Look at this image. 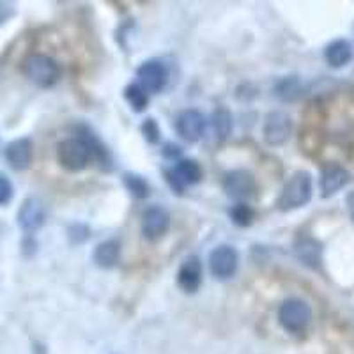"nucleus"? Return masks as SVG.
Instances as JSON below:
<instances>
[{
	"instance_id": "1",
	"label": "nucleus",
	"mask_w": 354,
	"mask_h": 354,
	"mask_svg": "<svg viewBox=\"0 0 354 354\" xmlns=\"http://www.w3.org/2000/svg\"><path fill=\"white\" fill-rule=\"evenodd\" d=\"M24 73L37 87H52L61 78V68L52 57L32 53L24 61Z\"/></svg>"
},
{
	"instance_id": "2",
	"label": "nucleus",
	"mask_w": 354,
	"mask_h": 354,
	"mask_svg": "<svg viewBox=\"0 0 354 354\" xmlns=\"http://www.w3.org/2000/svg\"><path fill=\"white\" fill-rule=\"evenodd\" d=\"M57 158L59 163L69 172H80L88 165V160L93 158V149L91 144L82 138H68V140L59 144L57 149Z\"/></svg>"
},
{
	"instance_id": "3",
	"label": "nucleus",
	"mask_w": 354,
	"mask_h": 354,
	"mask_svg": "<svg viewBox=\"0 0 354 354\" xmlns=\"http://www.w3.org/2000/svg\"><path fill=\"white\" fill-rule=\"evenodd\" d=\"M312 319V310L303 299L290 298L278 308V321L289 333H301L306 330Z\"/></svg>"
},
{
	"instance_id": "4",
	"label": "nucleus",
	"mask_w": 354,
	"mask_h": 354,
	"mask_svg": "<svg viewBox=\"0 0 354 354\" xmlns=\"http://www.w3.org/2000/svg\"><path fill=\"white\" fill-rule=\"evenodd\" d=\"M312 198V177L308 172H296L289 179L280 197L282 209H298Z\"/></svg>"
},
{
	"instance_id": "5",
	"label": "nucleus",
	"mask_w": 354,
	"mask_h": 354,
	"mask_svg": "<svg viewBox=\"0 0 354 354\" xmlns=\"http://www.w3.org/2000/svg\"><path fill=\"white\" fill-rule=\"evenodd\" d=\"M264 140L270 145H282L292 133V121L286 112H270L264 121Z\"/></svg>"
},
{
	"instance_id": "6",
	"label": "nucleus",
	"mask_w": 354,
	"mask_h": 354,
	"mask_svg": "<svg viewBox=\"0 0 354 354\" xmlns=\"http://www.w3.org/2000/svg\"><path fill=\"white\" fill-rule=\"evenodd\" d=\"M209 270L216 278H230L238 270V252L229 245H221L211 252Z\"/></svg>"
},
{
	"instance_id": "7",
	"label": "nucleus",
	"mask_w": 354,
	"mask_h": 354,
	"mask_svg": "<svg viewBox=\"0 0 354 354\" xmlns=\"http://www.w3.org/2000/svg\"><path fill=\"white\" fill-rule=\"evenodd\" d=\"M176 131L188 144H195L205 131V117L198 110H185L177 115Z\"/></svg>"
},
{
	"instance_id": "8",
	"label": "nucleus",
	"mask_w": 354,
	"mask_h": 354,
	"mask_svg": "<svg viewBox=\"0 0 354 354\" xmlns=\"http://www.w3.org/2000/svg\"><path fill=\"white\" fill-rule=\"evenodd\" d=\"M167 179H169L170 186L176 189L177 194H183L186 186L195 185V183L201 181V167H198L197 161L194 160H181L177 161V165L172 170L167 172Z\"/></svg>"
},
{
	"instance_id": "9",
	"label": "nucleus",
	"mask_w": 354,
	"mask_h": 354,
	"mask_svg": "<svg viewBox=\"0 0 354 354\" xmlns=\"http://www.w3.org/2000/svg\"><path fill=\"white\" fill-rule=\"evenodd\" d=\"M138 82L147 94L160 93L167 84V69L160 61H145L138 68Z\"/></svg>"
},
{
	"instance_id": "10",
	"label": "nucleus",
	"mask_w": 354,
	"mask_h": 354,
	"mask_svg": "<svg viewBox=\"0 0 354 354\" xmlns=\"http://www.w3.org/2000/svg\"><path fill=\"white\" fill-rule=\"evenodd\" d=\"M223 188H225L227 195L230 198L243 201V198H248L254 195L255 179L246 170H234V172L227 174L225 181H223Z\"/></svg>"
},
{
	"instance_id": "11",
	"label": "nucleus",
	"mask_w": 354,
	"mask_h": 354,
	"mask_svg": "<svg viewBox=\"0 0 354 354\" xmlns=\"http://www.w3.org/2000/svg\"><path fill=\"white\" fill-rule=\"evenodd\" d=\"M44 220H46L44 205L36 197H28L18 211V223H20L21 229L25 232H34V230L43 227Z\"/></svg>"
},
{
	"instance_id": "12",
	"label": "nucleus",
	"mask_w": 354,
	"mask_h": 354,
	"mask_svg": "<svg viewBox=\"0 0 354 354\" xmlns=\"http://www.w3.org/2000/svg\"><path fill=\"white\" fill-rule=\"evenodd\" d=\"M169 213L160 205H153L144 211L142 216V232L147 239H158L169 229Z\"/></svg>"
},
{
	"instance_id": "13",
	"label": "nucleus",
	"mask_w": 354,
	"mask_h": 354,
	"mask_svg": "<svg viewBox=\"0 0 354 354\" xmlns=\"http://www.w3.org/2000/svg\"><path fill=\"white\" fill-rule=\"evenodd\" d=\"M6 160H8L9 167L18 172L27 170L30 161H32V142L28 138H18L8 144L6 147Z\"/></svg>"
},
{
	"instance_id": "14",
	"label": "nucleus",
	"mask_w": 354,
	"mask_h": 354,
	"mask_svg": "<svg viewBox=\"0 0 354 354\" xmlns=\"http://www.w3.org/2000/svg\"><path fill=\"white\" fill-rule=\"evenodd\" d=\"M351 181V176L342 167H328L321 176V195L324 198L331 197Z\"/></svg>"
},
{
	"instance_id": "15",
	"label": "nucleus",
	"mask_w": 354,
	"mask_h": 354,
	"mask_svg": "<svg viewBox=\"0 0 354 354\" xmlns=\"http://www.w3.org/2000/svg\"><path fill=\"white\" fill-rule=\"evenodd\" d=\"M202 282V266L197 257H189L183 262L181 270L177 273V283L185 292H195Z\"/></svg>"
},
{
	"instance_id": "16",
	"label": "nucleus",
	"mask_w": 354,
	"mask_h": 354,
	"mask_svg": "<svg viewBox=\"0 0 354 354\" xmlns=\"http://www.w3.org/2000/svg\"><path fill=\"white\" fill-rule=\"evenodd\" d=\"M324 59L331 68H344L353 61V46L346 39H335L324 50Z\"/></svg>"
},
{
	"instance_id": "17",
	"label": "nucleus",
	"mask_w": 354,
	"mask_h": 354,
	"mask_svg": "<svg viewBox=\"0 0 354 354\" xmlns=\"http://www.w3.org/2000/svg\"><path fill=\"white\" fill-rule=\"evenodd\" d=\"M119 255H121V245L115 239H109V241H103L97 245L96 252H94V261L101 268H112L119 261Z\"/></svg>"
},
{
	"instance_id": "18",
	"label": "nucleus",
	"mask_w": 354,
	"mask_h": 354,
	"mask_svg": "<svg viewBox=\"0 0 354 354\" xmlns=\"http://www.w3.org/2000/svg\"><path fill=\"white\" fill-rule=\"evenodd\" d=\"M296 254L305 264L317 266L321 262V245L314 239H301L296 245Z\"/></svg>"
},
{
	"instance_id": "19",
	"label": "nucleus",
	"mask_w": 354,
	"mask_h": 354,
	"mask_svg": "<svg viewBox=\"0 0 354 354\" xmlns=\"http://www.w3.org/2000/svg\"><path fill=\"white\" fill-rule=\"evenodd\" d=\"M213 128L220 140H225L232 131V115L229 110L218 109L213 115Z\"/></svg>"
},
{
	"instance_id": "20",
	"label": "nucleus",
	"mask_w": 354,
	"mask_h": 354,
	"mask_svg": "<svg viewBox=\"0 0 354 354\" xmlns=\"http://www.w3.org/2000/svg\"><path fill=\"white\" fill-rule=\"evenodd\" d=\"M124 96L135 112H144L147 103H149V96H147V93H145L144 88L137 84L128 85L124 91Z\"/></svg>"
},
{
	"instance_id": "21",
	"label": "nucleus",
	"mask_w": 354,
	"mask_h": 354,
	"mask_svg": "<svg viewBox=\"0 0 354 354\" xmlns=\"http://www.w3.org/2000/svg\"><path fill=\"white\" fill-rule=\"evenodd\" d=\"M124 185L137 198H145L147 195H149V185H147V181H145L144 177L133 176V174H126Z\"/></svg>"
},
{
	"instance_id": "22",
	"label": "nucleus",
	"mask_w": 354,
	"mask_h": 354,
	"mask_svg": "<svg viewBox=\"0 0 354 354\" xmlns=\"http://www.w3.org/2000/svg\"><path fill=\"white\" fill-rule=\"evenodd\" d=\"M230 218L236 225L246 227L252 223V218H254V211L250 209V205L246 204H236L230 209Z\"/></svg>"
},
{
	"instance_id": "23",
	"label": "nucleus",
	"mask_w": 354,
	"mask_h": 354,
	"mask_svg": "<svg viewBox=\"0 0 354 354\" xmlns=\"http://www.w3.org/2000/svg\"><path fill=\"white\" fill-rule=\"evenodd\" d=\"M277 91L282 97L290 100V97L296 96V94L299 93V82L296 80V78H286L283 82H280V85L277 87Z\"/></svg>"
},
{
	"instance_id": "24",
	"label": "nucleus",
	"mask_w": 354,
	"mask_h": 354,
	"mask_svg": "<svg viewBox=\"0 0 354 354\" xmlns=\"http://www.w3.org/2000/svg\"><path fill=\"white\" fill-rule=\"evenodd\" d=\"M12 194H15V189H12V183L9 181L8 176L0 174V205L9 204L12 198Z\"/></svg>"
},
{
	"instance_id": "25",
	"label": "nucleus",
	"mask_w": 354,
	"mask_h": 354,
	"mask_svg": "<svg viewBox=\"0 0 354 354\" xmlns=\"http://www.w3.org/2000/svg\"><path fill=\"white\" fill-rule=\"evenodd\" d=\"M142 133L145 135V140L151 142V144H156L160 140V128H158L154 119H145V122L142 124Z\"/></svg>"
},
{
	"instance_id": "26",
	"label": "nucleus",
	"mask_w": 354,
	"mask_h": 354,
	"mask_svg": "<svg viewBox=\"0 0 354 354\" xmlns=\"http://www.w3.org/2000/svg\"><path fill=\"white\" fill-rule=\"evenodd\" d=\"M163 154H165V156H169V158H176V156H179V154H181V151H179V147H176L174 144H167V149L163 151Z\"/></svg>"
},
{
	"instance_id": "27",
	"label": "nucleus",
	"mask_w": 354,
	"mask_h": 354,
	"mask_svg": "<svg viewBox=\"0 0 354 354\" xmlns=\"http://www.w3.org/2000/svg\"><path fill=\"white\" fill-rule=\"evenodd\" d=\"M347 207H349V213L354 220V192L349 195V197H347Z\"/></svg>"
}]
</instances>
